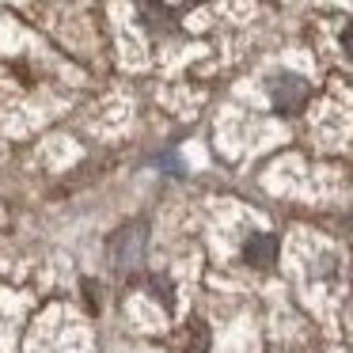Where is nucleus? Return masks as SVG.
Returning a JSON list of instances; mask_svg holds the SVG:
<instances>
[{
  "mask_svg": "<svg viewBox=\"0 0 353 353\" xmlns=\"http://www.w3.org/2000/svg\"><path fill=\"white\" fill-rule=\"evenodd\" d=\"M141 259H145V224H130V228L118 232V239H114V266L133 270Z\"/></svg>",
  "mask_w": 353,
  "mask_h": 353,
  "instance_id": "1",
  "label": "nucleus"
},
{
  "mask_svg": "<svg viewBox=\"0 0 353 353\" xmlns=\"http://www.w3.org/2000/svg\"><path fill=\"white\" fill-rule=\"evenodd\" d=\"M270 95H274L277 110H300L307 103V84L300 77H292V72H285V77H274L270 80Z\"/></svg>",
  "mask_w": 353,
  "mask_h": 353,
  "instance_id": "2",
  "label": "nucleus"
},
{
  "mask_svg": "<svg viewBox=\"0 0 353 353\" xmlns=\"http://www.w3.org/2000/svg\"><path fill=\"white\" fill-rule=\"evenodd\" d=\"M243 259L251 262V266H270V262L277 259V239L270 236V232H254V236H247Z\"/></svg>",
  "mask_w": 353,
  "mask_h": 353,
  "instance_id": "3",
  "label": "nucleus"
},
{
  "mask_svg": "<svg viewBox=\"0 0 353 353\" xmlns=\"http://www.w3.org/2000/svg\"><path fill=\"white\" fill-rule=\"evenodd\" d=\"M141 19L148 31H175V12L160 8V4H141Z\"/></svg>",
  "mask_w": 353,
  "mask_h": 353,
  "instance_id": "4",
  "label": "nucleus"
},
{
  "mask_svg": "<svg viewBox=\"0 0 353 353\" xmlns=\"http://www.w3.org/2000/svg\"><path fill=\"white\" fill-rule=\"evenodd\" d=\"M342 50H345V57H350V61H353V23H350V27H345V31H342Z\"/></svg>",
  "mask_w": 353,
  "mask_h": 353,
  "instance_id": "5",
  "label": "nucleus"
}]
</instances>
